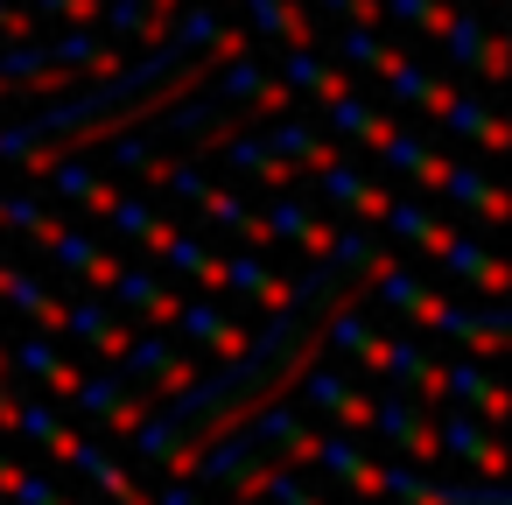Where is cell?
Returning a JSON list of instances; mask_svg holds the SVG:
<instances>
[{
    "label": "cell",
    "mask_w": 512,
    "mask_h": 505,
    "mask_svg": "<svg viewBox=\"0 0 512 505\" xmlns=\"http://www.w3.org/2000/svg\"><path fill=\"white\" fill-rule=\"evenodd\" d=\"M379 449H393L400 463H442V442H435V414L407 393H372V428H365Z\"/></svg>",
    "instance_id": "obj_1"
},
{
    "label": "cell",
    "mask_w": 512,
    "mask_h": 505,
    "mask_svg": "<svg viewBox=\"0 0 512 505\" xmlns=\"http://www.w3.org/2000/svg\"><path fill=\"white\" fill-rule=\"evenodd\" d=\"M358 365L379 372V379H393V393H407V400H421V407L442 400V358H435L421 337H386V330H379Z\"/></svg>",
    "instance_id": "obj_2"
},
{
    "label": "cell",
    "mask_w": 512,
    "mask_h": 505,
    "mask_svg": "<svg viewBox=\"0 0 512 505\" xmlns=\"http://www.w3.org/2000/svg\"><path fill=\"white\" fill-rule=\"evenodd\" d=\"M379 498H400V505H512L505 498V477H477V484H435L421 463H379Z\"/></svg>",
    "instance_id": "obj_3"
},
{
    "label": "cell",
    "mask_w": 512,
    "mask_h": 505,
    "mask_svg": "<svg viewBox=\"0 0 512 505\" xmlns=\"http://www.w3.org/2000/svg\"><path fill=\"white\" fill-rule=\"evenodd\" d=\"M295 386H302V407H309V414H323V421H337V428H351V435H365V428H372V393H365L351 372H337V365H316V358H309V372H302Z\"/></svg>",
    "instance_id": "obj_4"
},
{
    "label": "cell",
    "mask_w": 512,
    "mask_h": 505,
    "mask_svg": "<svg viewBox=\"0 0 512 505\" xmlns=\"http://www.w3.org/2000/svg\"><path fill=\"white\" fill-rule=\"evenodd\" d=\"M309 463L323 470V477H337L351 498H379V456L365 449V435H351V428H330V435H309Z\"/></svg>",
    "instance_id": "obj_5"
},
{
    "label": "cell",
    "mask_w": 512,
    "mask_h": 505,
    "mask_svg": "<svg viewBox=\"0 0 512 505\" xmlns=\"http://www.w3.org/2000/svg\"><path fill=\"white\" fill-rule=\"evenodd\" d=\"M36 246H43V253L78 281V288H92V295H106V288H113V274H120V253H106L92 232H78V225H64V218H57Z\"/></svg>",
    "instance_id": "obj_6"
},
{
    "label": "cell",
    "mask_w": 512,
    "mask_h": 505,
    "mask_svg": "<svg viewBox=\"0 0 512 505\" xmlns=\"http://www.w3.org/2000/svg\"><path fill=\"white\" fill-rule=\"evenodd\" d=\"M106 302H113L120 316H134L141 330H169L176 309H183V295L162 281V267H120L113 288H106Z\"/></svg>",
    "instance_id": "obj_7"
},
{
    "label": "cell",
    "mask_w": 512,
    "mask_h": 505,
    "mask_svg": "<svg viewBox=\"0 0 512 505\" xmlns=\"http://www.w3.org/2000/svg\"><path fill=\"white\" fill-rule=\"evenodd\" d=\"M435 442H442L449 463H463V470H477V477H505V442H498V428L477 421L470 407H449V414L435 421Z\"/></svg>",
    "instance_id": "obj_8"
},
{
    "label": "cell",
    "mask_w": 512,
    "mask_h": 505,
    "mask_svg": "<svg viewBox=\"0 0 512 505\" xmlns=\"http://www.w3.org/2000/svg\"><path fill=\"white\" fill-rule=\"evenodd\" d=\"M442 43H449V64H456V71H477L484 85H505V57H512V50H505L498 29H484V15H463V8H456V15L442 22Z\"/></svg>",
    "instance_id": "obj_9"
},
{
    "label": "cell",
    "mask_w": 512,
    "mask_h": 505,
    "mask_svg": "<svg viewBox=\"0 0 512 505\" xmlns=\"http://www.w3.org/2000/svg\"><path fill=\"white\" fill-rule=\"evenodd\" d=\"M211 99H225L232 113H295V92H288L281 78H267V64H260L253 50L225 64V78H218Z\"/></svg>",
    "instance_id": "obj_10"
},
{
    "label": "cell",
    "mask_w": 512,
    "mask_h": 505,
    "mask_svg": "<svg viewBox=\"0 0 512 505\" xmlns=\"http://www.w3.org/2000/svg\"><path fill=\"white\" fill-rule=\"evenodd\" d=\"M8 365H15V379H36V386H43L57 407H64V400L78 393V379H85V372H78V365L57 351V337H50V330L15 337V344H8Z\"/></svg>",
    "instance_id": "obj_11"
},
{
    "label": "cell",
    "mask_w": 512,
    "mask_h": 505,
    "mask_svg": "<svg viewBox=\"0 0 512 505\" xmlns=\"http://www.w3.org/2000/svg\"><path fill=\"white\" fill-rule=\"evenodd\" d=\"M442 400H449V407H470V414H477V421H491V428H498V421H505V407H512V400H505V386H498V372H491L484 358H470V351H456V358L442 365Z\"/></svg>",
    "instance_id": "obj_12"
},
{
    "label": "cell",
    "mask_w": 512,
    "mask_h": 505,
    "mask_svg": "<svg viewBox=\"0 0 512 505\" xmlns=\"http://www.w3.org/2000/svg\"><path fill=\"white\" fill-rule=\"evenodd\" d=\"M260 232H267V246H295V253H323L330 239H337V225L330 218H316L302 197H288V190H274L267 204H260Z\"/></svg>",
    "instance_id": "obj_13"
},
{
    "label": "cell",
    "mask_w": 512,
    "mask_h": 505,
    "mask_svg": "<svg viewBox=\"0 0 512 505\" xmlns=\"http://www.w3.org/2000/svg\"><path fill=\"white\" fill-rule=\"evenodd\" d=\"M435 330H442V337H456L470 358H498V351H505V337H512V316H505V302H498V295H491L484 309H470V302H442Z\"/></svg>",
    "instance_id": "obj_14"
},
{
    "label": "cell",
    "mask_w": 512,
    "mask_h": 505,
    "mask_svg": "<svg viewBox=\"0 0 512 505\" xmlns=\"http://www.w3.org/2000/svg\"><path fill=\"white\" fill-rule=\"evenodd\" d=\"M57 337H78V344H92V351L113 365V358L134 344V323H127L106 295H85V302H64V330H57Z\"/></svg>",
    "instance_id": "obj_15"
},
{
    "label": "cell",
    "mask_w": 512,
    "mask_h": 505,
    "mask_svg": "<svg viewBox=\"0 0 512 505\" xmlns=\"http://www.w3.org/2000/svg\"><path fill=\"white\" fill-rule=\"evenodd\" d=\"M316 190H323L351 225H379V211H386V197H393V183H372L358 162H330V169H316Z\"/></svg>",
    "instance_id": "obj_16"
},
{
    "label": "cell",
    "mask_w": 512,
    "mask_h": 505,
    "mask_svg": "<svg viewBox=\"0 0 512 505\" xmlns=\"http://www.w3.org/2000/svg\"><path fill=\"white\" fill-rule=\"evenodd\" d=\"M36 176H43L64 204H78V211H92V218H106V204L120 197V190H113V176H106V169H92V162H78L71 148H64V155H50Z\"/></svg>",
    "instance_id": "obj_17"
},
{
    "label": "cell",
    "mask_w": 512,
    "mask_h": 505,
    "mask_svg": "<svg viewBox=\"0 0 512 505\" xmlns=\"http://www.w3.org/2000/svg\"><path fill=\"white\" fill-rule=\"evenodd\" d=\"M169 330H183V337H190L197 351H211V358H239V351H246V337H253V330H246L239 316H225L218 302H183Z\"/></svg>",
    "instance_id": "obj_18"
},
{
    "label": "cell",
    "mask_w": 512,
    "mask_h": 505,
    "mask_svg": "<svg viewBox=\"0 0 512 505\" xmlns=\"http://www.w3.org/2000/svg\"><path fill=\"white\" fill-rule=\"evenodd\" d=\"M71 470H78V477H92V491H99L106 505H148V484H141V477H134L113 449H99L92 435L71 449Z\"/></svg>",
    "instance_id": "obj_19"
},
{
    "label": "cell",
    "mask_w": 512,
    "mask_h": 505,
    "mask_svg": "<svg viewBox=\"0 0 512 505\" xmlns=\"http://www.w3.org/2000/svg\"><path fill=\"white\" fill-rule=\"evenodd\" d=\"M428 260H442V274H456V281H463V288H477L484 302H491V295H505V260H498V253H484V246H477V239H463V232H449Z\"/></svg>",
    "instance_id": "obj_20"
},
{
    "label": "cell",
    "mask_w": 512,
    "mask_h": 505,
    "mask_svg": "<svg viewBox=\"0 0 512 505\" xmlns=\"http://www.w3.org/2000/svg\"><path fill=\"white\" fill-rule=\"evenodd\" d=\"M106 225H113V232H120L127 246L155 253V246H162V239L176 232V211H162L155 197H127V190H120V197L106 204Z\"/></svg>",
    "instance_id": "obj_21"
},
{
    "label": "cell",
    "mask_w": 512,
    "mask_h": 505,
    "mask_svg": "<svg viewBox=\"0 0 512 505\" xmlns=\"http://www.w3.org/2000/svg\"><path fill=\"white\" fill-rule=\"evenodd\" d=\"M372 155H379L393 176H407L414 190H435V183H442V169H449V155H435V148H428L421 134H407V127H393V134H386Z\"/></svg>",
    "instance_id": "obj_22"
},
{
    "label": "cell",
    "mask_w": 512,
    "mask_h": 505,
    "mask_svg": "<svg viewBox=\"0 0 512 505\" xmlns=\"http://www.w3.org/2000/svg\"><path fill=\"white\" fill-rule=\"evenodd\" d=\"M162 274H176V281H197V288H225V253H204V239H190V232H169L155 253H148Z\"/></svg>",
    "instance_id": "obj_23"
},
{
    "label": "cell",
    "mask_w": 512,
    "mask_h": 505,
    "mask_svg": "<svg viewBox=\"0 0 512 505\" xmlns=\"http://www.w3.org/2000/svg\"><path fill=\"white\" fill-rule=\"evenodd\" d=\"M239 8H246L253 36L288 43V50H316V22L302 15V0H239Z\"/></svg>",
    "instance_id": "obj_24"
},
{
    "label": "cell",
    "mask_w": 512,
    "mask_h": 505,
    "mask_svg": "<svg viewBox=\"0 0 512 505\" xmlns=\"http://www.w3.org/2000/svg\"><path fill=\"white\" fill-rule=\"evenodd\" d=\"M379 85H386V99H393V106H414V113H442V106H449V92H456V85L428 78V71H421L407 50H400V57L379 71Z\"/></svg>",
    "instance_id": "obj_25"
},
{
    "label": "cell",
    "mask_w": 512,
    "mask_h": 505,
    "mask_svg": "<svg viewBox=\"0 0 512 505\" xmlns=\"http://www.w3.org/2000/svg\"><path fill=\"white\" fill-rule=\"evenodd\" d=\"M435 197H449L456 211H477L484 225H498V218L512 211V204H505V190H498V183H491L484 169H463V162H449V169H442V183H435Z\"/></svg>",
    "instance_id": "obj_26"
},
{
    "label": "cell",
    "mask_w": 512,
    "mask_h": 505,
    "mask_svg": "<svg viewBox=\"0 0 512 505\" xmlns=\"http://www.w3.org/2000/svg\"><path fill=\"white\" fill-rule=\"evenodd\" d=\"M225 295H246L260 309H281L288 302V281L260 260V246H239V253H225Z\"/></svg>",
    "instance_id": "obj_27"
},
{
    "label": "cell",
    "mask_w": 512,
    "mask_h": 505,
    "mask_svg": "<svg viewBox=\"0 0 512 505\" xmlns=\"http://www.w3.org/2000/svg\"><path fill=\"white\" fill-rule=\"evenodd\" d=\"M0 302H8V309H22L29 316V330H64V295H50L29 267H8V274H0Z\"/></svg>",
    "instance_id": "obj_28"
},
{
    "label": "cell",
    "mask_w": 512,
    "mask_h": 505,
    "mask_svg": "<svg viewBox=\"0 0 512 505\" xmlns=\"http://www.w3.org/2000/svg\"><path fill=\"white\" fill-rule=\"evenodd\" d=\"M260 141H267V148H274V155H281L295 176H302V169L316 176V169L344 162V155H337V141H323V134H316V127H302V120H281V127H267Z\"/></svg>",
    "instance_id": "obj_29"
},
{
    "label": "cell",
    "mask_w": 512,
    "mask_h": 505,
    "mask_svg": "<svg viewBox=\"0 0 512 505\" xmlns=\"http://www.w3.org/2000/svg\"><path fill=\"white\" fill-rule=\"evenodd\" d=\"M449 134H463V141H477L484 155H498L505 148V120L491 113V99H470V92H449V106L435 113Z\"/></svg>",
    "instance_id": "obj_30"
},
{
    "label": "cell",
    "mask_w": 512,
    "mask_h": 505,
    "mask_svg": "<svg viewBox=\"0 0 512 505\" xmlns=\"http://www.w3.org/2000/svg\"><path fill=\"white\" fill-rule=\"evenodd\" d=\"M379 225H386V232H393L400 246H421V253H435V246L449 239V225H442V218H435V211H428L421 197H400V190L386 197V211H379Z\"/></svg>",
    "instance_id": "obj_31"
},
{
    "label": "cell",
    "mask_w": 512,
    "mask_h": 505,
    "mask_svg": "<svg viewBox=\"0 0 512 505\" xmlns=\"http://www.w3.org/2000/svg\"><path fill=\"white\" fill-rule=\"evenodd\" d=\"M323 120H330L344 141H358V148H379V141L393 134V113H379V106L358 99V92H337V99L323 106Z\"/></svg>",
    "instance_id": "obj_32"
},
{
    "label": "cell",
    "mask_w": 512,
    "mask_h": 505,
    "mask_svg": "<svg viewBox=\"0 0 512 505\" xmlns=\"http://www.w3.org/2000/svg\"><path fill=\"white\" fill-rule=\"evenodd\" d=\"M281 85H288V92H302V99H316V106H330L337 92H351V85H344V71H337L323 50H288Z\"/></svg>",
    "instance_id": "obj_33"
},
{
    "label": "cell",
    "mask_w": 512,
    "mask_h": 505,
    "mask_svg": "<svg viewBox=\"0 0 512 505\" xmlns=\"http://www.w3.org/2000/svg\"><path fill=\"white\" fill-rule=\"evenodd\" d=\"M134 176H148V183H155L162 197H176V204H190V211H197V197L211 190V176H204V169H197L190 155H162V148H155V155H148V162H141Z\"/></svg>",
    "instance_id": "obj_34"
},
{
    "label": "cell",
    "mask_w": 512,
    "mask_h": 505,
    "mask_svg": "<svg viewBox=\"0 0 512 505\" xmlns=\"http://www.w3.org/2000/svg\"><path fill=\"white\" fill-rule=\"evenodd\" d=\"M330 57H344L351 71H372V78H379V71H386L400 50H393V43L372 29V22H337V43H330Z\"/></svg>",
    "instance_id": "obj_35"
},
{
    "label": "cell",
    "mask_w": 512,
    "mask_h": 505,
    "mask_svg": "<svg viewBox=\"0 0 512 505\" xmlns=\"http://www.w3.org/2000/svg\"><path fill=\"white\" fill-rule=\"evenodd\" d=\"M218 155H225L232 169H246L253 183H267V190H288V183H295V169H288V162H281V155H274L267 141H246V134H225V141H218Z\"/></svg>",
    "instance_id": "obj_36"
},
{
    "label": "cell",
    "mask_w": 512,
    "mask_h": 505,
    "mask_svg": "<svg viewBox=\"0 0 512 505\" xmlns=\"http://www.w3.org/2000/svg\"><path fill=\"white\" fill-rule=\"evenodd\" d=\"M120 393H134V386H127V379L106 365V372H85V379H78V393H71L64 407H71V414H85V421H99V414H106Z\"/></svg>",
    "instance_id": "obj_37"
},
{
    "label": "cell",
    "mask_w": 512,
    "mask_h": 505,
    "mask_svg": "<svg viewBox=\"0 0 512 505\" xmlns=\"http://www.w3.org/2000/svg\"><path fill=\"white\" fill-rule=\"evenodd\" d=\"M379 15L400 22V29H421V36H442V22L456 15L449 0H379Z\"/></svg>",
    "instance_id": "obj_38"
},
{
    "label": "cell",
    "mask_w": 512,
    "mask_h": 505,
    "mask_svg": "<svg viewBox=\"0 0 512 505\" xmlns=\"http://www.w3.org/2000/svg\"><path fill=\"white\" fill-rule=\"evenodd\" d=\"M372 337H379V330H372V323H365L351 302H344V309L330 316V330H323V344H337L344 358H365V351H372Z\"/></svg>",
    "instance_id": "obj_39"
},
{
    "label": "cell",
    "mask_w": 512,
    "mask_h": 505,
    "mask_svg": "<svg viewBox=\"0 0 512 505\" xmlns=\"http://www.w3.org/2000/svg\"><path fill=\"white\" fill-rule=\"evenodd\" d=\"M36 15H50V22H71V29H92L99 15H106V0H29Z\"/></svg>",
    "instance_id": "obj_40"
},
{
    "label": "cell",
    "mask_w": 512,
    "mask_h": 505,
    "mask_svg": "<svg viewBox=\"0 0 512 505\" xmlns=\"http://www.w3.org/2000/svg\"><path fill=\"white\" fill-rule=\"evenodd\" d=\"M8 498H15V505H64V491H57L50 477H36V470H15Z\"/></svg>",
    "instance_id": "obj_41"
},
{
    "label": "cell",
    "mask_w": 512,
    "mask_h": 505,
    "mask_svg": "<svg viewBox=\"0 0 512 505\" xmlns=\"http://www.w3.org/2000/svg\"><path fill=\"white\" fill-rule=\"evenodd\" d=\"M148 505H211V498H204V484H190V477H169L162 491H148Z\"/></svg>",
    "instance_id": "obj_42"
},
{
    "label": "cell",
    "mask_w": 512,
    "mask_h": 505,
    "mask_svg": "<svg viewBox=\"0 0 512 505\" xmlns=\"http://www.w3.org/2000/svg\"><path fill=\"white\" fill-rule=\"evenodd\" d=\"M0 36H8V43H29V36H36V15H29V8H8V0H0Z\"/></svg>",
    "instance_id": "obj_43"
},
{
    "label": "cell",
    "mask_w": 512,
    "mask_h": 505,
    "mask_svg": "<svg viewBox=\"0 0 512 505\" xmlns=\"http://www.w3.org/2000/svg\"><path fill=\"white\" fill-rule=\"evenodd\" d=\"M15 407H22L15 400V379H0V435H15Z\"/></svg>",
    "instance_id": "obj_44"
},
{
    "label": "cell",
    "mask_w": 512,
    "mask_h": 505,
    "mask_svg": "<svg viewBox=\"0 0 512 505\" xmlns=\"http://www.w3.org/2000/svg\"><path fill=\"white\" fill-rule=\"evenodd\" d=\"M0 379H15V365H8V337H0Z\"/></svg>",
    "instance_id": "obj_45"
},
{
    "label": "cell",
    "mask_w": 512,
    "mask_h": 505,
    "mask_svg": "<svg viewBox=\"0 0 512 505\" xmlns=\"http://www.w3.org/2000/svg\"><path fill=\"white\" fill-rule=\"evenodd\" d=\"M64 505H71V498H64Z\"/></svg>",
    "instance_id": "obj_46"
}]
</instances>
